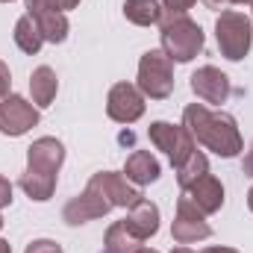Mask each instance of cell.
<instances>
[{
    "mask_svg": "<svg viewBox=\"0 0 253 253\" xmlns=\"http://www.w3.org/2000/svg\"><path fill=\"white\" fill-rule=\"evenodd\" d=\"M144 194L138 189L129 186L124 174H115V171H100L88 180L85 191L80 197H74L68 206L62 209V218L65 224L77 227V224H85L91 218H100L106 215L109 209L115 206H135Z\"/></svg>",
    "mask_w": 253,
    "mask_h": 253,
    "instance_id": "1",
    "label": "cell"
},
{
    "mask_svg": "<svg viewBox=\"0 0 253 253\" xmlns=\"http://www.w3.org/2000/svg\"><path fill=\"white\" fill-rule=\"evenodd\" d=\"M183 121L186 129L191 132L194 144H203L206 150L230 159V156H239L242 150V135H239V126L233 121V115L227 112H212L206 109L203 103H191L183 112Z\"/></svg>",
    "mask_w": 253,
    "mask_h": 253,
    "instance_id": "2",
    "label": "cell"
},
{
    "mask_svg": "<svg viewBox=\"0 0 253 253\" xmlns=\"http://www.w3.org/2000/svg\"><path fill=\"white\" fill-rule=\"evenodd\" d=\"M27 159H30V165H27V174L21 177V189L33 200H50V194L56 189V171L65 159L62 141L44 135V138L33 141Z\"/></svg>",
    "mask_w": 253,
    "mask_h": 253,
    "instance_id": "3",
    "label": "cell"
},
{
    "mask_svg": "<svg viewBox=\"0 0 253 253\" xmlns=\"http://www.w3.org/2000/svg\"><path fill=\"white\" fill-rule=\"evenodd\" d=\"M162 50L171 62H191L203 50V30L186 15L162 21Z\"/></svg>",
    "mask_w": 253,
    "mask_h": 253,
    "instance_id": "4",
    "label": "cell"
},
{
    "mask_svg": "<svg viewBox=\"0 0 253 253\" xmlns=\"http://www.w3.org/2000/svg\"><path fill=\"white\" fill-rule=\"evenodd\" d=\"M215 36H218V47L227 59L239 62L248 56L251 50V42H253V24L248 15L242 12H221L218 24H215Z\"/></svg>",
    "mask_w": 253,
    "mask_h": 253,
    "instance_id": "5",
    "label": "cell"
},
{
    "mask_svg": "<svg viewBox=\"0 0 253 253\" xmlns=\"http://www.w3.org/2000/svg\"><path fill=\"white\" fill-rule=\"evenodd\" d=\"M138 91L153 97V100H165L174 91V68L171 59L165 56V50H147L138 62Z\"/></svg>",
    "mask_w": 253,
    "mask_h": 253,
    "instance_id": "6",
    "label": "cell"
},
{
    "mask_svg": "<svg viewBox=\"0 0 253 253\" xmlns=\"http://www.w3.org/2000/svg\"><path fill=\"white\" fill-rule=\"evenodd\" d=\"M150 141H153L159 150H165V153L171 156V165H174V168H180L191 153L197 150L189 129H186V126H177V124H168V121L150 124Z\"/></svg>",
    "mask_w": 253,
    "mask_h": 253,
    "instance_id": "7",
    "label": "cell"
},
{
    "mask_svg": "<svg viewBox=\"0 0 253 253\" xmlns=\"http://www.w3.org/2000/svg\"><path fill=\"white\" fill-rule=\"evenodd\" d=\"M106 112L118 124H132V121H138L144 115V94L129 83H118V85L109 88Z\"/></svg>",
    "mask_w": 253,
    "mask_h": 253,
    "instance_id": "8",
    "label": "cell"
},
{
    "mask_svg": "<svg viewBox=\"0 0 253 253\" xmlns=\"http://www.w3.org/2000/svg\"><path fill=\"white\" fill-rule=\"evenodd\" d=\"M171 233H174V239H177L180 245H191V242L209 239V236H212V227L203 221V212L183 194L180 203H177V218H174Z\"/></svg>",
    "mask_w": 253,
    "mask_h": 253,
    "instance_id": "9",
    "label": "cell"
},
{
    "mask_svg": "<svg viewBox=\"0 0 253 253\" xmlns=\"http://www.w3.org/2000/svg\"><path fill=\"white\" fill-rule=\"evenodd\" d=\"M39 124V109L33 103H27L18 94L3 97L0 103V132L6 135H24L30 126Z\"/></svg>",
    "mask_w": 253,
    "mask_h": 253,
    "instance_id": "10",
    "label": "cell"
},
{
    "mask_svg": "<svg viewBox=\"0 0 253 253\" xmlns=\"http://www.w3.org/2000/svg\"><path fill=\"white\" fill-rule=\"evenodd\" d=\"M191 88H194V94L203 100V103H224L227 97H230V77L227 74H221L218 68H212V65H203L200 71H194L191 74Z\"/></svg>",
    "mask_w": 253,
    "mask_h": 253,
    "instance_id": "11",
    "label": "cell"
},
{
    "mask_svg": "<svg viewBox=\"0 0 253 253\" xmlns=\"http://www.w3.org/2000/svg\"><path fill=\"white\" fill-rule=\"evenodd\" d=\"M183 194L189 197L203 215H212V212H218L224 206V186L212 174H203L200 180H194L189 189H183Z\"/></svg>",
    "mask_w": 253,
    "mask_h": 253,
    "instance_id": "12",
    "label": "cell"
},
{
    "mask_svg": "<svg viewBox=\"0 0 253 253\" xmlns=\"http://www.w3.org/2000/svg\"><path fill=\"white\" fill-rule=\"evenodd\" d=\"M126 227L144 242V239H150L156 230H159V209H156V203H150V200H138L135 206H129V215L124 218Z\"/></svg>",
    "mask_w": 253,
    "mask_h": 253,
    "instance_id": "13",
    "label": "cell"
},
{
    "mask_svg": "<svg viewBox=\"0 0 253 253\" xmlns=\"http://www.w3.org/2000/svg\"><path fill=\"white\" fill-rule=\"evenodd\" d=\"M124 177L135 186H147L153 180H159V162L150 150H135L124 165Z\"/></svg>",
    "mask_w": 253,
    "mask_h": 253,
    "instance_id": "14",
    "label": "cell"
},
{
    "mask_svg": "<svg viewBox=\"0 0 253 253\" xmlns=\"http://www.w3.org/2000/svg\"><path fill=\"white\" fill-rule=\"evenodd\" d=\"M56 88H59V83H56L53 68L39 65V68L33 71V77H30V91H33L36 106H50L53 97H56Z\"/></svg>",
    "mask_w": 253,
    "mask_h": 253,
    "instance_id": "15",
    "label": "cell"
},
{
    "mask_svg": "<svg viewBox=\"0 0 253 253\" xmlns=\"http://www.w3.org/2000/svg\"><path fill=\"white\" fill-rule=\"evenodd\" d=\"M124 15L135 27H150L162 21V3L159 0H124Z\"/></svg>",
    "mask_w": 253,
    "mask_h": 253,
    "instance_id": "16",
    "label": "cell"
},
{
    "mask_svg": "<svg viewBox=\"0 0 253 253\" xmlns=\"http://www.w3.org/2000/svg\"><path fill=\"white\" fill-rule=\"evenodd\" d=\"M106 253H135L141 248V239L126 227V221H118L106 230Z\"/></svg>",
    "mask_w": 253,
    "mask_h": 253,
    "instance_id": "17",
    "label": "cell"
},
{
    "mask_svg": "<svg viewBox=\"0 0 253 253\" xmlns=\"http://www.w3.org/2000/svg\"><path fill=\"white\" fill-rule=\"evenodd\" d=\"M27 15L36 18V24H39L42 36H44V42L59 44V42L68 39V18H65V12H27Z\"/></svg>",
    "mask_w": 253,
    "mask_h": 253,
    "instance_id": "18",
    "label": "cell"
},
{
    "mask_svg": "<svg viewBox=\"0 0 253 253\" xmlns=\"http://www.w3.org/2000/svg\"><path fill=\"white\" fill-rule=\"evenodd\" d=\"M15 44H18L24 53H39V50H42L44 36H42V30H39V24H36L33 15L18 18V24H15Z\"/></svg>",
    "mask_w": 253,
    "mask_h": 253,
    "instance_id": "19",
    "label": "cell"
},
{
    "mask_svg": "<svg viewBox=\"0 0 253 253\" xmlns=\"http://www.w3.org/2000/svg\"><path fill=\"white\" fill-rule=\"evenodd\" d=\"M203 174H209V162H206V156L203 153H191L189 159L177 168V183H180V189H189L194 180H200Z\"/></svg>",
    "mask_w": 253,
    "mask_h": 253,
    "instance_id": "20",
    "label": "cell"
},
{
    "mask_svg": "<svg viewBox=\"0 0 253 253\" xmlns=\"http://www.w3.org/2000/svg\"><path fill=\"white\" fill-rule=\"evenodd\" d=\"M77 3L80 0H27V12H65Z\"/></svg>",
    "mask_w": 253,
    "mask_h": 253,
    "instance_id": "21",
    "label": "cell"
},
{
    "mask_svg": "<svg viewBox=\"0 0 253 253\" xmlns=\"http://www.w3.org/2000/svg\"><path fill=\"white\" fill-rule=\"evenodd\" d=\"M24 253H65V251L56 242H50V239H39V242H33Z\"/></svg>",
    "mask_w": 253,
    "mask_h": 253,
    "instance_id": "22",
    "label": "cell"
},
{
    "mask_svg": "<svg viewBox=\"0 0 253 253\" xmlns=\"http://www.w3.org/2000/svg\"><path fill=\"white\" fill-rule=\"evenodd\" d=\"M162 6H165L171 15H183L186 9H191V6H194V0H162Z\"/></svg>",
    "mask_w": 253,
    "mask_h": 253,
    "instance_id": "23",
    "label": "cell"
},
{
    "mask_svg": "<svg viewBox=\"0 0 253 253\" xmlns=\"http://www.w3.org/2000/svg\"><path fill=\"white\" fill-rule=\"evenodd\" d=\"M12 203V183L6 177H0V209Z\"/></svg>",
    "mask_w": 253,
    "mask_h": 253,
    "instance_id": "24",
    "label": "cell"
},
{
    "mask_svg": "<svg viewBox=\"0 0 253 253\" xmlns=\"http://www.w3.org/2000/svg\"><path fill=\"white\" fill-rule=\"evenodd\" d=\"M9 83H12L9 68H6V62H0V97H9Z\"/></svg>",
    "mask_w": 253,
    "mask_h": 253,
    "instance_id": "25",
    "label": "cell"
},
{
    "mask_svg": "<svg viewBox=\"0 0 253 253\" xmlns=\"http://www.w3.org/2000/svg\"><path fill=\"white\" fill-rule=\"evenodd\" d=\"M209 9H227L230 3H248V6H253V0H203Z\"/></svg>",
    "mask_w": 253,
    "mask_h": 253,
    "instance_id": "26",
    "label": "cell"
},
{
    "mask_svg": "<svg viewBox=\"0 0 253 253\" xmlns=\"http://www.w3.org/2000/svg\"><path fill=\"white\" fill-rule=\"evenodd\" d=\"M245 174L253 177V144H251V150H248V156H245Z\"/></svg>",
    "mask_w": 253,
    "mask_h": 253,
    "instance_id": "27",
    "label": "cell"
},
{
    "mask_svg": "<svg viewBox=\"0 0 253 253\" xmlns=\"http://www.w3.org/2000/svg\"><path fill=\"white\" fill-rule=\"evenodd\" d=\"M203 253H239V251H233V248H206Z\"/></svg>",
    "mask_w": 253,
    "mask_h": 253,
    "instance_id": "28",
    "label": "cell"
},
{
    "mask_svg": "<svg viewBox=\"0 0 253 253\" xmlns=\"http://www.w3.org/2000/svg\"><path fill=\"white\" fill-rule=\"evenodd\" d=\"M0 253H12V248H9V242H3V239H0Z\"/></svg>",
    "mask_w": 253,
    "mask_h": 253,
    "instance_id": "29",
    "label": "cell"
},
{
    "mask_svg": "<svg viewBox=\"0 0 253 253\" xmlns=\"http://www.w3.org/2000/svg\"><path fill=\"white\" fill-rule=\"evenodd\" d=\"M248 206H251V212H253V189L248 191Z\"/></svg>",
    "mask_w": 253,
    "mask_h": 253,
    "instance_id": "30",
    "label": "cell"
},
{
    "mask_svg": "<svg viewBox=\"0 0 253 253\" xmlns=\"http://www.w3.org/2000/svg\"><path fill=\"white\" fill-rule=\"evenodd\" d=\"M135 253H159V251H150V248H138Z\"/></svg>",
    "mask_w": 253,
    "mask_h": 253,
    "instance_id": "31",
    "label": "cell"
},
{
    "mask_svg": "<svg viewBox=\"0 0 253 253\" xmlns=\"http://www.w3.org/2000/svg\"><path fill=\"white\" fill-rule=\"evenodd\" d=\"M171 253H194V251H189V248H177V251H171Z\"/></svg>",
    "mask_w": 253,
    "mask_h": 253,
    "instance_id": "32",
    "label": "cell"
},
{
    "mask_svg": "<svg viewBox=\"0 0 253 253\" xmlns=\"http://www.w3.org/2000/svg\"><path fill=\"white\" fill-rule=\"evenodd\" d=\"M0 230H3V218H0Z\"/></svg>",
    "mask_w": 253,
    "mask_h": 253,
    "instance_id": "33",
    "label": "cell"
},
{
    "mask_svg": "<svg viewBox=\"0 0 253 253\" xmlns=\"http://www.w3.org/2000/svg\"><path fill=\"white\" fill-rule=\"evenodd\" d=\"M0 3H12V0H0Z\"/></svg>",
    "mask_w": 253,
    "mask_h": 253,
    "instance_id": "34",
    "label": "cell"
}]
</instances>
